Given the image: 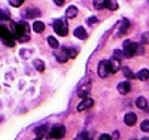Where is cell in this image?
<instances>
[{"label": "cell", "instance_id": "obj_5", "mask_svg": "<svg viewBox=\"0 0 149 140\" xmlns=\"http://www.w3.org/2000/svg\"><path fill=\"white\" fill-rule=\"evenodd\" d=\"M66 134V128L63 125H55L54 128H51L48 131V137L49 139H63Z\"/></svg>", "mask_w": 149, "mask_h": 140}, {"label": "cell", "instance_id": "obj_3", "mask_svg": "<svg viewBox=\"0 0 149 140\" xmlns=\"http://www.w3.org/2000/svg\"><path fill=\"white\" fill-rule=\"evenodd\" d=\"M137 43H134L131 40H125L122 45V52H124V57L125 58H133L136 54H137Z\"/></svg>", "mask_w": 149, "mask_h": 140}, {"label": "cell", "instance_id": "obj_20", "mask_svg": "<svg viewBox=\"0 0 149 140\" xmlns=\"http://www.w3.org/2000/svg\"><path fill=\"white\" fill-rule=\"evenodd\" d=\"M33 30H34L36 33H42V31L45 30V24H43L42 21H34V24H33Z\"/></svg>", "mask_w": 149, "mask_h": 140}, {"label": "cell", "instance_id": "obj_24", "mask_svg": "<svg viewBox=\"0 0 149 140\" xmlns=\"http://www.w3.org/2000/svg\"><path fill=\"white\" fill-rule=\"evenodd\" d=\"M122 73L125 75V78H127V79H134V78H136V75H134L128 67H122Z\"/></svg>", "mask_w": 149, "mask_h": 140}, {"label": "cell", "instance_id": "obj_29", "mask_svg": "<svg viewBox=\"0 0 149 140\" xmlns=\"http://www.w3.org/2000/svg\"><path fill=\"white\" fill-rule=\"evenodd\" d=\"M113 57H115V58H118V60H121V58L124 57V52H122V51H119V49H116L115 52H113Z\"/></svg>", "mask_w": 149, "mask_h": 140}, {"label": "cell", "instance_id": "obj_17", "mask_svg": "<svg viewBox=\"0 0 149 140\" xmlns=\"http://www.w3.org/2000/svg\"><path fill=\"white\" fill-rule=\"evenodd\" d=\"M90 94V85H85V86H81L79 90H78V95L81 98H85L86 95Z\"/></svg>", "mask_w": 149, "mask_h": 140}, {"label": "cell", "instance_id": "obj_16", "mask_svg": "<svg viewBox=\"0 0 149 140\" xmlns=\"http://www.w3.org/2000/svg\"><path fill=\"white\" fill-rule=\"evenodd\" d=\"M78 15V9L74 8V6H69L67 8V10H66V17L69 18V20H72V18H74Z\"/></svg>", "mask_w": 149, "mask_h": 140}, {"label": "cell", "instance_id": "obj_13", "mask_svg": "<svg viewBox=\"0 0 149 140\" xmlns=\"http://www.w3.org/2000/svg\"><path fill=\"white\" fill-rule=\"evenodd\" d=\"M63 54H60V52H55V57H57V60L60 61V63H66L69 58H70V55L67 54L69 52V49L67 48H63V51H61Z\"/></svg>", "mask_w": 149, "mask_h": 140}, {"label": "cell", "instance_id": "obj_1", "mask_svg": "<svg viewBox=\"0 0 149 140\" xmlns=\"http://www.w3.org/2000/svg\"><path fill=\"white\" fill-rule=\"evenodd\" d=\"M10 31L12 34H14L18 42H27L30 39V36H29V24L26 21H21V22H12L10 24Z\"/></svg>", "mask_w": 149, "mask_h": 140}, {"label": "cell", "instance_id": "obj_26", "mask_svg": "<svg viewBox=\"0 0 149 140\" xmlns=\"http://www.w3.org/2000/svg\"><path fill=\"white\" fill-rule=\"evenodd\" d=\"M33 64H34V69H36V70H39V72H43V70H45L43 61H40V60H34Z\"/></svg>", "mask_w": 149, "mask_h": 140}, {"label": "cell", "instance_id": "obj_19", "mask_svg": "<svg viewBox=\"0 0 149 140\" xmlns=\"http://www.w3.org/2000/svg\"><path fill=\"white\" fill-rule=\"evenodd\" d=\"M104 8L109 9V10H116L119 6H118L116 0H106V6H104Z\"/></svg>", "mask_w": 149, "mask_h": 140}, {"label": "cell", "instance_id": "obj_33", "mask_svg": "<svg viewBox=\"0 0 149 140\" xmlns=\"http://www.w3.org/2000/svg\"><path fill=\"white\" fill-rule=\"evenodd\" d=\"M110 137H112L110 134H102V136H100V137H98V139H100V140H109Z\"/></svg>", "mask_w": 149, "mask_h": 140}, {"label": "cell", "instance_id": "obj_27", "mask_svg": "<svg viewBox=\"0 0 149 140\" xmlns=\"http://www.w3.org/2000/svg\"><path fill=\"white\" fill-rule=\"evenodd\" d=\"M140 130H142L143 133H149V121H148V119H145V121L140 124Z\"/></svg>", "mask_w": 149, "mask_h": 140}, {"label": "cell", "instance_id": "obj_12", "mask_svg": "<svg viewBox=\"0 0 149 140\" xmlns=\"http://www.w3.org/2000/svg\"><path fill=\"white\" fill-rule=\"evenodd\" d=\"M128 27H130V21H128L127 18H122V21H121V24H119L118 36H122V34H125V33H127V30H128Z\"/></svg>", "mask_w": 149, "mask_h": 140}, {"label": "cell", "instance_id": "obj_21", "mask_svg": "<svg viewBox=\"0 0 149 140\" xmlns=\"http://www.w3.org/2000/svg\"><path fill=\"white\" fill-rule=\"evenodd\" d=\"M136 104H137V107H140V109H146L148 107V100L145 97H139L137 100H136Z\"/></svg>", "mask_w": 149, "mask_h": 140}, {"label": "cell", "instance_id": "obj_25", "mask_svg": "<svg viewBox=\"0 0 149 140\" xmlns=\"http://www.w3.org/2000/svg\"><path fill=\"white\" fill-rule=\"evenodd\" d=\"M106 6V0H94V9H104Z\"/></svg>", "mask_w": 149, "mask_h": 140}, {"label": "cell", "instance_id": "obj_31", "mask_svg": "<svg viewBox=\"0 0 149 140\" xmlns=\"http://www.w3.org/2000/svg\"><path fill=\"white\" fill-rule=\"evenodd\" d=\"M98 21V18L97 17H91V18H88V21H86V22H88L90 25H93V24H95Z\"/></svg>", "mask_w": 149, "mask_h": 140}, {"label": "cell", "instance_id": "obj_23", "mask_svg": "<svg viewBox=\"0 0 149 140\" xmlns=\"http://www.w3.org/2000/svg\"><path fill=\"white\" fill-rule=\"evenodd\" d=\"M10 18V14L8 9H0V21H8Z\"/></svg>", "mask_w": 149, "mask_h": 140}, {"label": "cell", "instance_id": "obj_15", "mask_svg": "<svg viewBox=\"0 0 149 140\" xmlns=\"http://www.w3.org/2000/svg\"><path fill=\"white\" fill-rule=\"evenodd\" d=\"M74 36H76L78 39H81V40L86 39V29H84V27H76V29H74Z\"/></svg>", "mask_w": 149, "mask_h": 140}, {"label": "cell", "instance_id": "obj_18", "mask_svg": "<svg viewBox=\"0 0 149 140\" xmlns=\"http://www.w3.org/2000/svg\"><path fill=\"white\" fill-rule=\"evenodd\" d=\"M136 78L140 79V81H148V78H149V70H148V69H142L137 75H136Z\"/></svg>", "mask_w": 149, "mask_h": 140}, {"label": "cell", "instance_id": "obj_35", "mask_svg": "<svg viewBox=\"0 0 149 140\" xmlns=\"http://www.w3.org/2000/svg\"><path fill=\"white\" fill-rule=\"evenodd\" d=\"M112 137H113V139H118V137H119V133H118V131H115V133H113V136H112Z\"/></svg>", "mask_w": 149, "mask_h": 140}, {"label": "cell", "instance_id": "obj_9", "mask_svg": "<svg viewBox=\"0 0 149 140\" xmlns=\"http://www.w3.org/2000/svg\"><path fill=\"white\" fill-rule=\"evenodd\" d=\"M24 18H36V17H40V10L36 9V8H29L27 10H24Z\"/></svg>", "mask_w": 149, "mask_h": 140}, {"label": "cell", "instance_id": "obj_8", "mask_svg": "<svg viewBox=\"0 0 149 140\" xmlns=\"http://www.w3.org/2000/svg\"><path fill=\"white\" fill-rule=\"evenodd\" d=\"M93 104H94V101H93V98H90V97H85L81 103L78 104V110L79 112H82V110H86V109H90V107H93Z\"/></svg>", "mask_w": 149, "mask_h": 140}, {"label": "cell", "instance_id": "obj_14", "mask_svg": "<svg viewBox=\"0 0 149 140\" xmlns=\"http://www.w3.org/2000/svg\"><path fill=\"white\" fill-rule=\"evenodd\" d=\"M130 90H131V85H130L128 82H121V84H118V91H119L121 94H128Z\"/></svg>", "mask_w": 149, "mask_h": 140}, {"label": "cell", "instance_id": "obj_6", "mask_svg": "<svg viewBox=\"0 0 149 140\" xmlns=\"http://www.w3.org/2000/svg\"><path fill=\"white\" fill-rule=\"evenodd\" d=\"M97 72H98V76H100V78H107V75L110 72H109V66H107V61L106 60H102L100 63H98Z\"/></svg>", "mask_w": 149, "mask_h": 140}, {"label": "cell", "instance_id": "obj_7", "mask_svg": "<svg viewBox=\"0 0 149 140\" xmlns=\"http://www.w3.org/2000/svg\"><path fill=\"white\" fill-rule=\"evenodd\" d=\"M119 61H121V60H118V58H115V57H112V58L107 61V66H109V72H110V73H116V72L121 69Z\"/></svg>", "mask_w": 149, "mask_h": 140}, {"label": "cell", "instance_id": "obj_22", "mask_svg": "<svg viewBox=\"0 0 149 140\" xmlns=\"http://www.w3.org/2000/svg\"><path fill=\"white\" fill-rule=\"evenodd\" d=\"M48 45L51 46V48H54V49H58V46H60V43H58V40L55 39V37H52V36H49L48 37Z\"/></svg>", "mask_w": 149, "mask_h": 140}, {"label": "cell", "instance_id": "obj_28", "mask_svg": "<svg viewBox=\"0 0 149 140\" xmlns=\"http://www.w3.org/2000/svg\"><path fill=\"white\" fill-rule=\"evenodd\" d=\"M22 3H24V0H9V5H12V6H15V8L21 6Z\"/></svg>", "mask_w": 149, "mask_h": 140}, {"label": "cell", "instance_id": "obj_4", "mask_svg": "<svg viewBox=\"0 0 149 140\" xmlns=\"http://www.w3.org/2000/svg\"><path fill=\"white\" fill-rule=\"evenodd\" d=\"M52 27H54L55 33L60 36H67V33H69V25H67V21H64V20H55Z\"/></svg>", "mask_w": 149, "mask_h": 140}, {"label": "cell", "instance_id": "obj_10", "mask_svg": "<svg viewBox=\"0 0 149 140\" xmlns=\"http://www.w3.org/2000/svg\"><path fill=\"white\" fill-rule=\"evenodd\" d=\"M136 121H137V116H136V113H133V112L125 113V116H124V122H125L128 127H133L136 124Z\"/></svg>", "mask_w": 149, "mask_h": 140}, {"label": "cell", "instance_id": "obj_32", "mask_svg": "<svg viewBox=\"0 0 149 140\" xmlns=\"http://www.w3.org/2000/svg\"><path fill=\"white\" fill-rule=\"evenodd\" d=\"M76 139H78V140H82V139H90V136H88V133H81Z\"/></svg>", "mask_w": 149, "mask_h": 140}, {"label": "cell", "instance_id": "obj_11", "mask_svg": "<svg viewBox=\"0 0 149 140\" xmlns=\"http://www.w3.org/2000/svg\"><path fill=\"white\" fill-rule=\"evenodd\" d=\"M48 131H49V125H48V124H43V125L37 127V128L34 130V133H36L37 137H45V136H48Z\"/></svg>", "mask_w": 149, "mask_h": 140}, {"label": "cell", "instance_id": "obj_30", "mask_svg": "<svg viewBox=\"0 0 149 140\" xmlns=\"http://www.w3.org/2000/svg\"><path fill=\"white\" fill-rule=\"evenodd\" d=\"M142 42L143 43H149V33H143L142 34Z\"/></svg>", "mask_w": 149, "mask_h": 140}, {"label": "cell", "instance_id": "obj_34", "mask_svg": "<svg viewBox=\"0 0 149 140\" xmlns=\"http://www.w3.org/2000/svg\"><path fill=\"white\" fill-rule=\"evenodd\" d=\"M54 2H55V5H58V6H63L66 0H54Z\"/></svg>", "mask_w": 149, "mask_h": 140}, {"label": "cell", "instance_id": "obj_2", "mask_svg": "<svg viewBox=\"0 0 149 140\" xmlns=\"http://www.w3.org/2000/svg\"><path fill=\"white\" fill-rule=\"evenodd\" d=\"M0 40L9 48L15 46V36L12 34V31L8 27H5V25H2V24H0Z\"/></svg>", "mask_w": 149, "mask_h": 140}]
</instances>
